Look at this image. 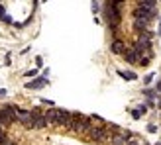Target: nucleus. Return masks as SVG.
Instances as JSON below:
<instances>
[{"label": "nucleus", "instance_id": "1a4fd4ad", "mask_svg": "<svg viewBox=\"0 0 161 145\" xmlns=\"http://www.w3.org/2000/svg\"><path fill=\"white\" fill-rule=\"evenodd\" d=\"M43 86H47V78L45 77H35L34 81L26 82V88H30V90H38V88H43Z\"/></svg>", "mask_w": 161, "mask_h": 145}, {"label": "nucleus", "instance_id": "20e7f679", "mask_svg": "<svg viewBox=\"0 0 161 145\" xmlns=\"http://www.w3.org/2000/svg\"><path fill=\"white\" fill-rule=\"evenodd\" d=\"M14 112H16V122H20L26 129H34V118H32V110H24L14 104Z\"/></svg>", "mask_w": 161, "mask_h": 145}, {"label": "nucleus", "instance_id": "412c9836", "mask_svg": "<svg viewBox=\"0 0 161 145\" xmlns=\"http://www.w3.org/2000/svg\"><path fill=\"white\" fill-rule=\"evenodd\" d=\"M35 65H38V69L43 67V59H41V57H35Z\"/></svg>", "mask_w": 161, "mask_h": 145}, {"label": "nucleus", "instance_id": "5701e85b", "mask_svg": "<svg viewBox=\"0 0 161 145\" xmlns=\"http://www.w3.org/2000/svg\"><path fill=\"white\" fill-rule=\"evenodd\" d=\"M128 145H142V143H140V141H138V139H136V137H132V139L128 141Z\"/></svg>", "mask_w": 161, "mask_h": 145}, {"label": "nucleus", "instance_id": "4be33fe9", "mask_svg": "<svg viewBox=\"0 0 161 145\" xmlns=\"http://www.w3.org/2000/svg\"><path fill=\"white\" fill-rule=\"evenodd\" d=\"M148 132H149V133H155V132H157V128L153 126V124H149V126H148Z\"/></svg>", "mask_w": 161, "mask_h": 145}, {"label": "nucleus", "instance_id": "c85d7f7f", "mask_svg": "<svg viewBox=\"0 0 161 145\" xmlns=\"http://www.w3.org/2000/svg\"><path fill=\"white\" fill-rule=\"evenodd\" d=\"M4 145H16V143H12V141H6V143H4Z\"/></svg>", "mask_w": 161, "mask_h": 145}, {"label": "nucleus", "instance_id": "aec40b11", "mask_svg": "<svg viewBox=\"0 0 161 145\" xmlns=\"http://www.w3.org/2000/svg\"><path fill=\"white\" fill-rule=\"evenodd\" d=\"M140 116H142V112H140V110H132V118H134V120H138Z\"/></svg>", "mask_w": 161, "mask_h": 145}, {"label": "nucleus", "instance_id": "f03ea898", "mask_svg": "<svg viewBox=\"0 0 161 145\" xmlns=\"http://www.w3.org/2000/svg\"><path fill=\"white\" fill-rule=\"evenodd\" d=\"M86 135H89V139L94 141V143H110V139L114 137V133L108 132L104 126H92Z\"/></svg>", "mask_w": 161, "mask_h": 145}, {"label": "nucleus", "instance_id": "2eb2a0df", "mask_svg": "<svg viewBox=\"0 0 161 145\" xmlns=\"http://www.w3.org/2000/svg\"><path fill=\"white\" fill-rule=\"evenodd\" d=\"M118 75L124 78V81H136V78H138V75L132 72V71H118Z\"/></svg>", "mask_w": 161, "mask_h": 145}, {"label": "nucleus", "instance_id": "9d476101", "mask_svg": "<svg viewBox=\"0 0 161 145\" xmlns=\"http://www.w3.org/2000/svg\"><path fill=\"white\" fill-rule=\"evenodd\" d=\"M140 59H142V55L136 51V49H130V51L124 53V61L130 63V65H140Z\"/></svg>", "mask_w": 161, "mask_h": 145}, {"label": "nucleus", "instance_id": "bb28decb", "mask_svg": "<svg viewBox=\"0 0 161 145\" xmlns=\"http://www.w3.org/2000/svg\"><path fill=\"white\" fill-rule=\"evenodd\" d=\"M6 96V88H0V98H4Z\"/></svg>", "mask_w": 161, "mask_h": 145}, {"label": "nucleus", "instance_id": "423d86ee", "mask_svg": "<svg viewBox=\"0 0 161 145\" xmlns=\"http://www.w3.org/2000/svg\"><path fill=\"white\" fill-rule=\"evenodd\" d=\"M32 118H34V129H43L47 126L45 112H41V108H34V110H32Z\"/></svg>", "mask_w": 161, "mask_h": 145}, {"label": "nucleus", "instance_id": "f3484780", "mask_svg": "<svg viewBox=\"0 0 161 145\" xmlns=\"http://www.w3.org/2000/svg\"><path fill=\"white\" fill-rule=\"evenodd\" d=\"M91 6H92V14H98V12H100V6H98V0H91Z\"/></svg>", "mask_w": 161, "mask_h": 145}, {"label": "nucleus", "instance_id": "393cba45", "mask_svg": "<svg viewBox=\"0 0 161 145\" xmlns=\"http://www.w3.org/2000/svg\"><path fill=\"white\" fill-rule=\"evenodd\" d=\"M138 110H140V112H142V114H143V112H145V110H148V104H140V108H138Z\"/></svg>", "mask_w": 161, "mask_h": 145}, {"label": "nucleus", "instance_id": "f8f14e48", "mask_svg": "<svg viewBox=\"0 0 161 145\" xmlns=\"http://www.w3.org/2000/svg\"><path fill=\"white\" fill-rule=\"evenodd\" d=\"M155 38V33L151 30H145V32H140L138 33V41L140 43H145V45H151V39Z\"/></svg>", "mask_w": 161, "mask_h": 145}, {"label": "nucleus", "instance_id": "c756f323", "mask_svg": "<svg viewBox=\"0 0 161 145\" xmlns=\"http://www.w3.org/2000/svg\"><path fill=\"white\" fill-rule=\"evenodd\" d=\"M114 2H122V4H124V0H114Z\"/></svg>", "mask_w": 161, "mask_h": 145}, {"label": "nucleus", "instance_id": "6e6552de", "mask_svg": "<svg viewBox=\"0 0 161 145\" xmlns=\"http://www.w3.org/2000/svg\"><path fill=\"white\" fill-rule=\"evenodd\" d=\"M130 139H132V133H128V132H118V133H114V137L110 139V145H128Z\"/></svg>", "mask_w": 161, "mask_h": 145}, {"label": "nucleus", "instance_id": "a878e982", "mask_svg": "<svg viewBox=\"0 0 161 145\" xmlns=\"http://www.w3.org/2000/svg\"><path fill=\"white\" fill-rule=\"evenodd\" d=\"M4 16H6V14H4V6H0V20H4Z\"/></svg>", "mask_w": 161, "mask_h": 145}, {"label": "nucleus", "instance_id": "dca6fc26", "mask_svg": "<svg viewBox=\"0 0 161 145\" xmlns=\"http://www.w3.org/2000/svg\"><path fill=\"white\" fill-rule=\"evenodd\" d=\"M38 72H39L38 69H32V71H26V72H24V75H26L28 78H35V77H38Z\"/></svg>", "mask_w": 161, "mask_h": 145}, {"label": "nucleus", "instance_id": "6ab92c4d", "mask_svg": "<svg viewBox=\"0 0 161 145\" xmlns=\"http://www.w3.org/2000/svg\"><path fill=\"white\" fill-rule=\"evenodd\" d=\"M41 104H45V106H49V108H53V100H47V98H41Z\"/></svg>", "mask_w": 161, "mask_h": 145}, {"label": "nucleus", "instance_id": "a211bd4d", "mask_svg": "<svg viewBox=\"0 0 161 145\" xmlns=\"http://www.w3.org/2000/svg\"><path fill=\"white\" fill-rule=\"evenodd\" d=\"M6 141L8 139H6V133H4V126H0V145H4Z\"/></svg>", "mask_w": 161, "mask_h": 145}, {"label": "nucleus", "instance_id": "cd10ccee", "mask_svg": "<svg viewBox=\"0 0 161 145\" xmlns=\"http://www.w3.org/2000/svg\"><path fill=\"white\" fill-rule=\"evenodd\" d=\"M157 35L161 38V20H159V30H157Z\"/></svg>", "mask_w": 161, "mask_h": 145}, {"label": "nucleus", "instance_id": "0eeeda50", "mask_svg": "<svg viewBox=\"0 0 161 145\" xmlns=\"http://www.w3.org/2000/svg\"><path fill=\"white\" fill-rule=\"evenodd\" d=\"M45 120H47V126H59V120H61V108H49L45 112Z\"/></svg>", "mask_w": 161, "mask_h": 145}, {"label": "nucleus", "instance_id": "39448f33", "mask_svg": "<svg viewBox=\"0 0 161 145\" xmlns=\"http://www.w3.org/2000/svg\"><path fill=\"white\" fill-rule=\"evenodd\" d=\"M0 122L2 126H10L16 122V112H14V104H6L0 108Z\"/></svg>", "mask_w": 161, "mask_h": 145}, {"label": "nucleus", "instance_id": "ddd939ff", "mask_svg": "<svg viewBox=\"0 0 161 145\" xmlns=\"http://www.w3.org/2000/svg\"><path fill=\"white\" fill-rule=\"evenodd\" d=\"M110 49H112L114 55H124V53H126V45H124V41H120V39H114Z\"/></svg>", "mask_w": 161, "mask_h": 145}, {"label": "nucleus", "instance_id": "b1692460", "mask_svg": "<svg viewBox=\"0 0 161 145\" xmlns=\"http://www.w3.org/2000/svg\"><path fill=\"white\" fill-rule=\"evenodd\" d=\"M151 81H153V75H148V77H145V78H143V82H145V84H149Z\"/></svg>", "mask_w": 161, "mask_h": 145}, {"label": "nucleus", "instance_id": "7ed1b4c3", "mask_svg": "<svg viewBox=\"0 0 161 145\" xmlns=\"http://www.w3.org/2000/svg\"><path fill=\"white\" fill-rule=\"evenodd\" d=\"M73 118H75V124H73V132L77 133H89V129L92 128V120L89 116H83L79 112H73Z\"/></svg>", "mask_w": 161, "mask_h": 145}, {"label": "nucleus", "instance_id": "7c9ffc66", "mask_svg": "<svg viewBox=\"0 0 161 145\" xmlns=\"http://www.w3.org/2000/svg\"><path fill=\"white\" fill-rule=\"evenodd\" d=\"M155 145H161V141H159V143H155Z\"/></svg>", "mask_w": 161, "mask_h": 145}, {"label": "nucleus", "instance_id": "f257e3e1", "mask_svg": "<svg viewBox=\"0 0 161 145\" xmlns=\"http://www.w3.org/2000/svg\"><path fill=\"white\" fill-rule=\"evenodd\" d=\"M104 20L108 22V26L118 28L120 20H122V2H114V0H106L104 4Z\"/></svg>", "mask_w": 161, "mask_h": 145}, {"label": "nucleus", "instance_id": "4468645a", "mask_svg": "<svg viewBox=\"0 0 161 145\" xmlns=\"http://www.w3.org/2000/svg\"><path fill=\"white\" fill-rule=\"evenodd\" d=\"M138 6H142V8H145V10H155L157 0H140V4H138Z\"/></svg>", "mask_w": 161, "mask_h": 145}, {"label": "nucleus", "instance_id": "9b49d317", "mask_svg": "<svg viewBox=\"0 0 161 145\" xmlns=\"http://www.w3.org/2000/svg\"><path fill=\"white\" fill-rule=\"evenodd\" d=\"M134 30L138 33L149 30V20H145V18H134Z\"/></svg>", "mask_w": 161, "mask_h": 145}]
</instances>
